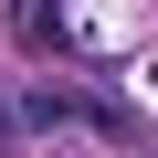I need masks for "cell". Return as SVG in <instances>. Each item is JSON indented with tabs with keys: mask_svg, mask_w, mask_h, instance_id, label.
Masks as SVG:
<instances>
[{
	"mask_svg": "<svg viewBox=\"0 0 158 158\" xmlns=\"http://www.w3.org/2000/svg\"><path fill=\"white\" fill-rule=\"evenodd\" d=\"M0 137H11V116H0Z\"/></svg>",
	"mask_w": 158,
	"mask_h": 158,
	"instance_id": "6da1fadb",
	"label": "cell"
}]
</instances>
